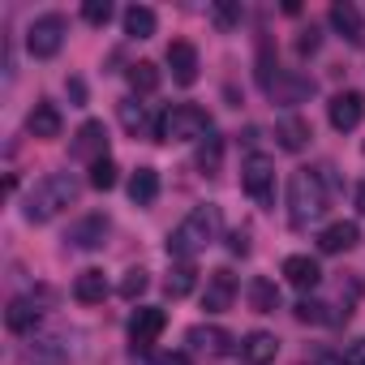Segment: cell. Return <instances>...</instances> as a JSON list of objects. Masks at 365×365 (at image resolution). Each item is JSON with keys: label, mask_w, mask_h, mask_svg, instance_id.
Segmentation results:
<instances>
[{"label": "cell", "mask_w": 365, "mask_h": 365, "mask_svg": "<svg viewBox=\"0 0 365 365\" xmlns=\"http://www.w3.org/2000/svg\"><path fill=\"white\" fill-rule=\"evenodd\" d=\"M26 129H31V138H43V142L61 138V112H56V103H35L31 116H26Z\"/></svg>", "instance_id": "cell-17"}, {"label": "cell", "mask_w": 365, "mask_h": 365, "mask_svg": "<svg viewBox=\"0 0 365 365\" xmlns=\"http://www.w3.org/2000/svg\"><path fill=\"white\" fill-rule=\"evenodd\" d=\"M327 211V185H322V172L314 168H297L288 180V220L292 228H305L309 220H318Z\"/></svg>", "instance_id": "cell-3"}, {"label": "cell", "mask_w": 365, "mask_h": 365, "mask_svg": "<svg viewBox=\"0 0 365 365\" xmlns=\"http://www.w3.org/2000/svg\"><path fill=\"white\" fill-rule=\"evenodd\" d=\"M232 301H237V275L228 267L211 271L207 275V292H202V309L207 314H224V309H232Z\"/></svg>", "instance_id": "cell-8"}, {"label": "cell", "mask_w": 365, "mask_h": 365, "mask_svg": "<svg viewBox=\"0 0 365 365\" xmlns=\"http://www.w3.org/2000/svg\"><path fill=\"white\" fill-rule=\"evenodd\" d=\"M228 250H232V254H250V232H245V228H237V232L228 237Z\"/></svg>", "instance_id": "cell-36"}, {"label": "cell", "mask_w": 365, "mask_h": 365, "mask_svg": "<svg viewBox=\"0 0 365 365\" xmlns=\"http://www.w3.org/2000/svg\"><path fill=\"white\" fill-rule=\"evenodd\" d=\"M339 365H365V339H352L339 356Z\"/></svg>", "instance_id": "cell-35"}, {"label": "cell", "mask_w": 365, "mask_h": 365, "mask_svg": "<svg viewBox=\"0 0 365 365\" xmlns=\"http://www.w3.org/2000/svg\"><path fill=\"white\" fill-rule=\"evenodd\" d=\"M356 241H361V228H356L352 220H339V224L322 228V237H318V250H322V254H344V250H352Z\"/></svg>", "instance_id": "cell-13"}, {"label": "cell", "mask_w": 365, "mask_h": 365, "mask_svg": "<svg viewBox=\"0 0 365 365\" xmlns=\"http://www.w3.org/2000/svg\"><path fill=\"white\" fill-rule=\"evenodd\" d=\"M129 86H133L138 95H150V91H159V69H155L150 61H138V65H129Z\"/></svg>", "instance_id": "cell-27"}, {"label": "cell", "mask_w": 365, "mask_h": 365, "mask_svg": "<svg viewBox=\"0 0 365 365\" xmlns=\"http://www.w3.org/2000/svg\"><path fill=\"white\" fill-rule=\"evenodd\" d=\"M73 202H78L73 176H65V172H48L43 180H35V190L26 194L22 215H26L31 224H48V220H56L61 211H69Z\"/></svg>", "instance_id": "cell-2"}, {"label": "cell", "mask_w": 365, "mask_h": 365, "mask_svg": "<svg viewBox=\"0 0 365 365\" xmlns=\"http://www.w3.org/2000/svg\"><path fill=\"white\" fill-rule=\"evenodd\" d=\"M284 279H288L292 288L309 292V288H318L322 271H318V262H314V258H305V254H292V258H284Z\"/></svg>", "instance_id": "cell-14"}, {"label": "cell", "mask_w": 365, "mask_h": 365, "mask_svg": "<svg viewBox=\"0 0 365 365\" xmlns=\"http://www.w3.org/2000/svg\"><path fill=\"white\" fill-rule=\"evenodd\" d=\"M155 9H146V5H129L125 9V35L129 39H150L155 35Z\"/></svg>", "instance_id": "cell-25"}, {"label": "cell", "mask_w": 365, "mask_h": 365, "mask_svg": "<svg viewBox=\"0 0 365 365\" xmlns=\"http://www.w3.org/2000/svg\"><path fill=\"white\" fill-rule=\"evenodd\" d=\"M327 120H331V129L352 133V129L365 120V99H361L356 91H339V95L327 103Z\"/></svg>", "instance_id": "cell-7"}, {"label": "cell", "mask_w": 365, "mask_h": 365, "mask_svg": "<svg viewBox=\"0 0 365 365\" xmlns=\"http://www.w3.org/2000/svg\"><path fill=\"white\" fill-rule=\"evenodd\" d=\"M146 284H150V275H146L142 267H133V271H125V279H120V297H125V301H138V297L146 292Z\"/></svg>", "instance_id": "cell-29"}, {"label": "cell", "mask_w": 365, "mask_h": 365, "mask_svg": "<svg viewBox=\"0 0 365 365\" xmlns=\"http://www.w3.org/2000/svg\"><path fill=\"white\" fill-rule=\"evenodd\" d=\"M241 180H245V194L258 207H275V163L267 155H250L241 168Z\"/></svg>", "instance_id": "cell-6"}, {"label": "cell", "mask_w": 365, "mask_h": 365, "mask_svg": "<svg viewBox=\"0 0 365 365\" xmlns=\"http://www.w3.org/2000/svg\"><path fill=\"white\" fill-rule=\"evenodd\" d=\"M103 237H108V220H103V215H86V220L73 224V232H69V241H73L78 250H99Z\"/></svg>", "instance_id": "cell-21"}, {"label": "cell", "mask_w": 365, "mask_h": 365, "mask_svg": "<svg viewBox=\"0 0 365 365\" xmlns=\"http://www.w3.org/2000/svg\"><path fill=\"white\" fill-rule=\"evenodd\" d=\"M120 125H125L129 133H142V129H146V112H142L138 99H125V103H120Z\"/></svg>", "instance_id": "cell-30"}, {"label": "cell", "mask_w": 365, "mask_h": 365, "mask_svg": "<svg viewBox=\"0 0 365 365\" xmlns=\"http://www.w3.org/2000/svg\"><path fill=\"white\" fill-rule=\"evenodd\" d=\"M220 232H224V215H220V207H194L185 220H180V228L168 237V254L176 258V262H190L194 254H202L207 245H215L220 241Z\"/></svg>", "instance_id": "cell-1"}, {"label": "cell", "mask_w": 365, "mask_h": 365, "mask_svg": "<svg viewBox=\"0 0 365 365\" xmlns=\"http://www.w3.org/2000/svg\"><path fill=\"white\" fill-rule=\"evenodd\" d=\"M211 18H215V26H220V31H232V26H241L245 9H241V5H232V0H220V5H211Z\"/></svg>", "instance_id": "cell-28"}, {"label": "cell", "mask_w": 365, "mask_h": 365, "mask_svg": "<svg viewBox=\"0 0 365 365\" xmlns=\"http://www.w3.org/2000/svg\"><path fill=\"white\" fill-rule=\"evenodd\" d=\"M65 35H69L65 18H61V14H43V18H35V22H31V31H26V48H31V56L48 61V56H56V52H61Z\"/></svg>", "instance_id": "cell-5"}, {"label": "cell", "mask_w": 365, "mask_h": 365, "mask_svg": "<svg viewBox=\"0 0 365 365\" xmlns=\"http://www.w3.org/2000/svg\"><path fill=\"white\" fill-rule=\"evenodd\" d=\"M275 352H279V339H275L271 331H254V335H245V344H241V361H245V365H271Z\"/></svg>", "instance_id": "cell-15"}, {"label": "cell", "mask_w": 365, "mask_h": 365, "mask_svg": "<svg viewBox=\"0 0 365 365\" xmlns=\"http://www.w3.org/2000/svg\"><path fill=\"white\" fill-rule=\"evenodd\" d=\"M159 365H194L185 352H168V356H159Z\"/></svg>", "instance_id": "cell-37"}, {"label": "cell", "mask_w": 365, "mask_h": 365, "mask_svg": "<svg viewBox=\"0 0 365 365\" xmlns=\"http://www.w3.org/2000/svg\"><path fill=\"white\" fill-rule=\"evenodd\" d=\"M331 26L356 48L361 39H365V31H361V14H356V5H352V0H335V5H331Z\"/></svg>", "instance_id": "cell-16"}, {"label": "cell", "mask_w": 365, "mask_h": 365, "mask_svg": "<svg viewBox=\"0 0 365 365\" xmlns=\"http://www.w3.org/2000/svg\"><path fill=\"white\" fill-rule=\"evenodd\" d=\"M73 297H78L82 305H99V301L108 297V279H103V271H82V275L73 279Z\"/></svg>", "instance_id": "cell-23"}, {"label": "cell", "mask_w": 365, "mask_h": 365, "mask_svg": "<svg viewBox=\"0 0 365 365\" xmlns=\"http://www.w3.org/2000/svg\"><path fill=\"white\" fill-rule=\"evenodd\" d=\"M194 284H198L194 262H176V267L168 271V279H163V292H168L172 301H180V297H190V292H194Z\"/></svg>", "instance_id": "cell-22"}, {"label": "cell", "mask_w": 365, "mask_h": 365, "mask_svg": "<svg viewBox=\"0 0 365 365\" xmlns=\"http://www.w3.org/2000/svg\"><path fill=\"white\" fill-rule=\"evenodd\" d=\"M129 198H133V207H150L159 198V172L155 168H138L129 176Z\"/></svg>", "instance_id": "cell-20"}, {"label": "cell", "mask_w": 365, "mask_h": 365, "mask_svg": "<svg viewBox=\"0 0 365 365\" xmlns=\"http://www.w3.org/2000/svg\"><path fill=\"white\" fill-rule=\"evenodd\" d=\"M163 327H168L163 309H155V305H138L133 318H129V339H133V348H150V344L159 339Z\"/></svg>", "instance_id": "cell-10"}, {"label": "cell", "mask_w": 365, "mask_h": 365, "mask_svg": "<svg viewBox=\"0 0 365 365\" xmlns=\"http://www.w3.org/2000/svg\"><path fill=\"white\" fill-rule=\"evenodd\" d=\"M190 348L198 352V356H207V361H220V356H228L232 352V335L224 331V327H190Z\"/></svg>", "instance_id": "cell-11"}, {"label": "cell", "mask_w": 365, "mask_h": 365, "mask_svg": "<svg viewBox=\"0 0 365 365\" xmlns=\"http://www.w3.org/2000/svg\"><path fill=\"white\" fill-rule=\"evenodd\" d=\"M318 43H322V35H318V26H309V31H301L297 52H301V56H314V52H318Z\"/></svg>", "instance_id": "cell-34"}, {"label": "cell", "mask_w": 365, "mask_h": 365, "mask_svg": "<svg viewBox=\"0 0 365 365\" xmlns=\"http://www.w3.org/2000/svg\"><path fill=\"white\" fill-rule=\"evenodd\" d=\"M356 211H361V215H365V185H361V190H356Z\"/></svg>", "instance_id": "cell-38"}, {"label": "cell", "mask_w": 365, "mask_h": 365, "mask_svg": "<svg viewBox=\"0 0 365 365\" xmlns=\"http://www.w3.org/2000/svg\"><path fill=\"white\" fill-rule=\"evenodd\" d=\"M73 159H86V163H99L108 159V129L103 120H86L73 138Z\"/></svg>", "instance_id": "cell-12"}, {"label": "cell", "mask_w": 365, "mask_h": 365, "mask_svg": "<svg viewBox=\"0 0 365 365\" xmlns=\"http://www.w3.org/2000/svg\"><path fill=\"white\" fill-rule=\"evenodd\" d=\"M245 292H250V309H254V314H275V309H279V288H275L271 279L258 275V279H250Z\"/></svg>", "instance_id": "cell-24"}, {"label": "cell", "mask_w": 365, "mask_h": 365, "mask_svg": "<svg viewBox=\"0 0 365 365\" xmlns=\"http://www.w3.org/2000/svg\"><path fill=\"white\" fill-rule=\"evenodd\" d=\"M91 185H95V190H112V185H116V163H112V159L91 163Z\"/></svg>", "instance_id": "cell-31"}, {"label": "cell", "mask_w": 365, "mask_h": 365, "mask_svg": "<svg viewBox=\"0 0 365 365\" xmlns=\"http://www.w3.org/2000/svg\"><path fill=\"white\" fill-rule=\"evenodd\" d=\"M82 18H86L91 26H108V18H112V0H86V5H82Z\"/></svg>", "instance_id": "cell-32"}, {"label": "cell", "mask_w": 365, "mask_h": 365, "mask_svg": "<svg viewBox=\"0 0 365 365\" xmlns=\"http://www.w3.org/2000/svg\"><path fill=\"white\" fill-rule=\"evenodd\" d=\"M275 138H279L284 150H305L309 138H314V129H309V120H301V116H284V120L275 125Z\"/></svg>", "instance_id": "cell-18"}, {"label": "cell", "mask_w": 365, "mask_h": 365, "mask_svg": "<svg viewBox=\"0 0 365 365\" xmlns=\"http://www.w3.org/2000/svg\"><path fill=\"white\" fill-rule=\"evenodd\" d=\"M35 322H39V305H35L31 297H18V301H9V309H5V327H9L14 335H26V331H35Z\"/></svg>", "instance_id": "cell-19"}, {"label": "cell", "mask_w": 365, "mask_h": 365, "mask_svg": "<svg viewBox=\"0 0 365 365\" xmlns=\"http://www.w3.org/2000/svg\"><path fill=\"white\" fill-rule=\"evenodd\" d=\"M198 172L207 176H220L224 172V138L220 133H207L202 146H198Z\"/></svg>", "instance_id": "cell-26"}, {"label": "cell", "mask_w": 365, "mask_h": 365, "mask_svg": "<svg viewBox=\"0 0 365 365\" xmlns=\"http://www.w3.org/2000/svg\"><path fill=\"white\" fill-rule=\"evenodd\" d=\"M168 69H172V82L194 86L198 82V48L190 39H172L168 43Z\"/></svg>", "instance_id": "cell-9"}, {"label": "cell", "mask_w": 365, "mask_h": 365, "mask_svg": "<svg viewBox=\"0 0 365 365\" xmlns=\"http://www.w3.org/2000/svg\"><path fill=\"white\" fill-rule=\"evenodd\" d=\"M207 133H211V116L198 103H172L155 125L159 142H194V138H207Z\"/></svg>", "instance_id": "cell-4"}, {"label": "cell", "mask_w": 365, "mask_h": 365, "mask_svg": "<svg viewBox=\"0 0 365 365\" xmlns=\"http://www.w3.org/2000/svg\"><path fill=\"white\" fill-rule=\"evenodd\" d=\"M322 309H327L322 301H309V297H305V301H297V309H292V314H297V322H327V314H322Z\"/></svg>", "instance_id": "cell-33"}]
</instances>
